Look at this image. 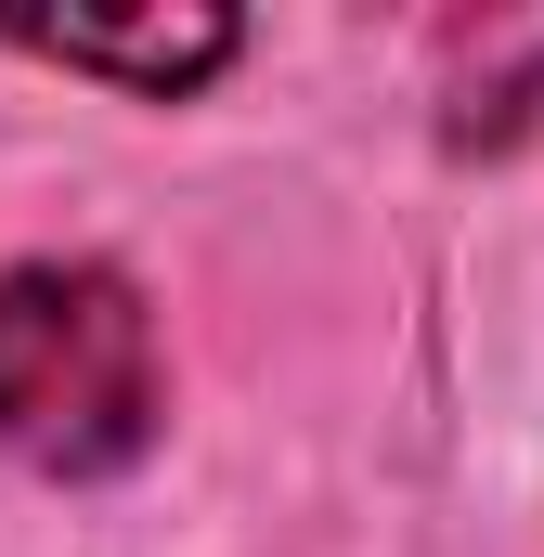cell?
<instances>
[{
	"label": "cell",
	"mask_w": 544,
	"mask_h": 557,
	"mask_svg": "<svg viewBox=\"0 0 544 557\" xmlns=\"http://www.w3.org/2000/svg\"><path fill=\"white\" fill-rule=\"evenodd\" d=\"M156 441V324L104 260L0 273V454L52 480H104Z\"/></svg>",
	"instance_id": "1"
},
{
	"label": "cell",
	"mask_w": 544,
	"mask_h": 557,
	"mask_svg": "<svg viewBox=\"0 0 544 557\" xmlns=\"http://www.w3.org/2000/svg\"><path fill=\"white\" fill-rule=\"evenodd\" d=\"M13 52L39 65H78V78H118L143 104L195 91L221 52H234V13H143V26H104V13H13Z\"/></svg>",
	"instance_id": "2"
}]
</instances>
